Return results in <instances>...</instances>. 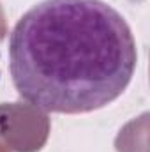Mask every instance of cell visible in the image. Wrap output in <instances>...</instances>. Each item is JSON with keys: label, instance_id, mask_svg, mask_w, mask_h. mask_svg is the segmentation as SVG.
Here are the masks:
<instances>
[{"label": "cell", "instance_id": "obj_1", "mask_svg": "<svg viewBox=\"0 0 150 152\" xmlns=\"http://www.w3.org/2000/svg\"><path fill=\"white\" fill-rule=\"evenodd\" d=\"M136 41L103 0H44L9 36L18 94L44 112L87 113L113 103L136 69Z\"/></svg>", "mask_w": 150, "mask_h": 152}]
</instances>
